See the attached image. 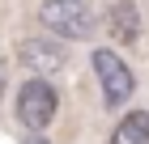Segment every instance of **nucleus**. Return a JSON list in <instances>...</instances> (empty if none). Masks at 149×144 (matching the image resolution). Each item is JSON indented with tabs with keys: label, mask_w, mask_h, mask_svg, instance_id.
<instances>
[{
	"label": "nucleus",
	"mask_w": 149,
	"mask_h": 144,
	"mask_svg": "<svg viewBox=\"0 0 149 144\" xmlns=\"http://www.w3.org/2000/svg\"><path fill=\"white\" fill-rule=\"evenodd\" d=\"M17 59H22L30 72H38V81H43L47 72H60V68H64V47L47 43V38H22Z\"/></svg>",
	"instance_id": "4"
},
{
	"label": "nucleus",
	"mask_w": 149,
	"mask_h": 144,
	"mask_svg": "<svg viewBox=\"0 0 149 144\" xmlns=\"http://www.w3.org/2000/svg\"><path fill=\"white\" fill-rule=\"evenodd\" d=\"M30 144H47V140H43V136H38V140H30Z\"/></svg>",
	"instance_id": "7"
},
{
	"label": "nucleus",
	"mask_w": 149,
	"mask_h": 144,
	"mask_svg": "<svg viewBox=\"0 0 149 144\" xmlns=\"http://www.w3.org/2000/svg\"><path fill=\"white\" fill-rule=\"evenodd\" d=\"M111 144H149V110L124 114V123L111 132Z\"/></svg>",
	"instance_id": "6"
},
{
	"label": "nucleus",
	"mask_w": 149,
	"mask_h": 144,
	"mask_svg": "<svg viewBox=\"0 0 149 144\" xmlns=\"http://www.w3.org/2000/svg\"><path fill=\"white\" fill-rule=\"evenodd\" d=\"M38 21L47 25L51 34H60V38H90L94 34V13L81 4V0H43V9H38Z\"/></svg>",
	"instance_id": "1"
},
{
	"label": "nucleus",
	"mask_w": 149,
	"mask_h": 144,
	"mask_svg": "<svg viewBox=\"0 0 149 144\" xmlns=\"http://www.w3.org/2000/svg\"><path fill=\"white\" fill-rule=\"evenodd\" d=\"M107 30H111V38H115V43H136V34H141V13H136V0H111Z\"/></svg>",
	"instance_id": "5"
},
{
	"label": "nucleus",
	"mask_w": 149,
	"mask_h": 144,
	"mask_svg": "<svg viewBox=\"0 0 149 144\" xmlns=\"http://www.w3.org/2000/svg\"><path fill=\"white\" fill-rule=\"evenodd\" d=\"M56 119V89L47 85V81H26L17 89V123L30 127V132H43L47 123Z\"/></svg>",
	"instance_id": "3"
},
{
	"label": "nucleus",
	"mask_w": 149,
	"mask_h": 144,
	"mask_svg": "<svg viewBox=\"0 0 149 144\" xmlns=\"http://www.w3.org/2000/svg\"><path fill=\"white\" fill-rule=\"evenodd\" d=\"M94 72H98V85H102V102L107 106H124V102L136 93L132 68L115 55L111 47H98V51H94Z\"/></svg>",
	"instance_id": "2"
}]
</instances>
